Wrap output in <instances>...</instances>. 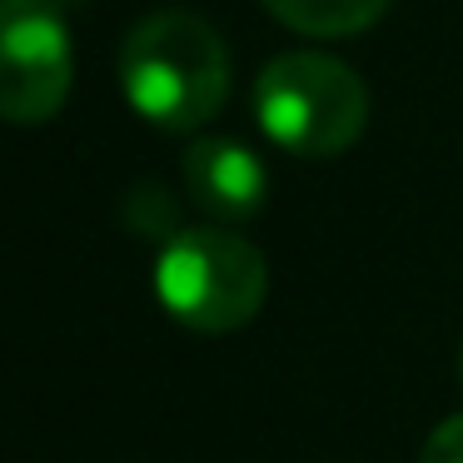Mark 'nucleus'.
Here are the masks:
<instances>
[{
    "label": "nucleus",
    "instance_id": "nucleus-1",
    "mask_svg": "<svg viewBox=\"0 0 463 463\" xmlns=\"http://www.w3.org/2000/svg\"><path fill=\"white\" fill-rule=\"evenodd\" d=\"M120 90L155 130H204L230 95V51L200 15L155 11L135 25L120 51Z\"/></svg>",
    "mask_w": 463,
    "mask_h": 463
},
{
    "label": "nucleus",
    "instance_id": "nucleus-2",
    "mask_svg": "<svg viewBox=\"0 0 463 463\" xmlns=\"http://www.w3.org/2000/svg\"><path fill=\"white\" fill-rule=\"evenodd\" d=\"M260 130L304 160L344 155L369 125V90L344 61L324 51H284L254 80Z\"/></svg>",
    "mask_w": 463,
    "mask_h": 463
},
{
    "label": "nucleus",
    "instance_id": "nucleus-3",
    "mask_svg": "<svg viewBox=\"0 0 463 463\" xmlns=\"http://www.w3.org/2000/svg\"><path fill=\"white\" fill-rule=\"evenodd\" d=\"M155 294L165 314L194 334L244 329L264 309L269 269L264 254L234 230L204 224V230H175L155 264Z\"/></svg>",
    "mask_w": 463,
    "mask_h": 463
},
{
    "label": "nucleus",
    "instance_id": "nucleus-4",
    "mask_svg": "<svg viewBox=\"0 0 463 463\" xmlns=\"http://www.w3.org/2000/svg\"><path fill=\"white\" fill-rule=\"evenodd\" d=\"M75 80L71 31L55 0H0V120L45 125Z\"/></svg>",
    "mask_w": 463,
    "mask_h": 463
},
{
    "label": "nucleus",
    "instance_id": "nucleus-5",
    "mask_svg": "<svg viewBox=\"0 0 463 463\" xmlns=\"http://www.w3.org/2000/svg\"><path fill=\"white\" fill-rule=\"evenodd\" d=\"M184 190L214 224H244L264 210L269 175L250 145L204 135L184 150Z\"/></svg>",
    "mask_w": 463,
    "mask_h": 463
},
{
    "label": "nucleus",
    "instance_id": "nucleus-6",
    "mask_svg": "<svg viewBox=\"0 0 463 463\" xmlns=\"http://www.w3.org/2000/svg\"><path fill=\"white\" fill-rule=\"evenodd\" d=\"M393 0H264V11L279 25L314 41H339V35H359L389 11Z\"/></svg>",
    "mask_w": 463,
    "mask_h": 463
},
{
    "label": "nucleus",
    "instance_id": "nucleus-7",
    "mask_svg": "<svg viewBox=\"0 0 463 463\" xmlns=\"http://www.w3.org/2000/svg\"><path fill=\"white\" fill-rule=\"evenodd\" d=\"M419 463H463V413L443 419L439 429L429 433V443H423V458H419Z\"/></svg>",
    "mask_w": 463,
    "mask_h": 463
},
{
    "label": "nucleus",
    "instance_id": "nucleus-8",
    "mask_svg": "<svg viewBox=\"0 0 463 463\" xmlns=\"http://www.w3.org/2000/svg\"><path fill=\"white\" fill-rule=\"evenodd\" d=\"M458 373H463V354H458Z\"/></svg>",
    "mask_w": 463,
    "mask_h": 463
}]
</instances>
